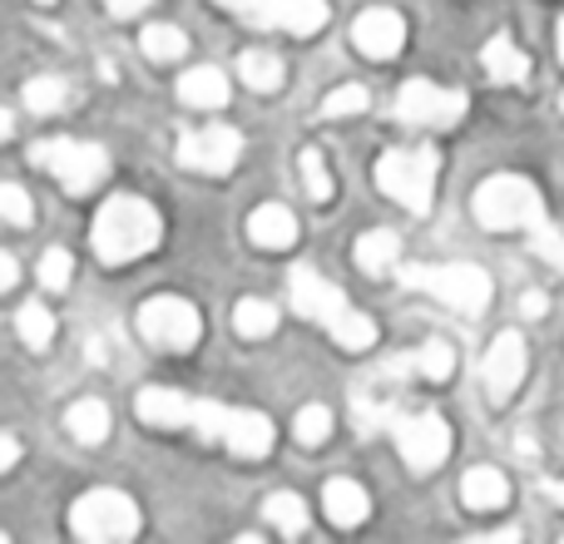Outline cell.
I'll list each match as a JSON object with an SVG mask.
<instances>
[{
  "label": "cell",
  "instance_id": "obj_8",
  "mask_svg": "<svg viewBox=\"0 0 564 544\" xmlns=\"http://www.w3.org/2000/svg\"><path fill=\"white\" fill-rule=\"evenodd\" d=\"M397 115L421 129H446L466 115V95L460 89H436L431 79H406L397 95Z\"/></svg>",
  "mask_w": 564,
  "mask_h": 544
},
{
  "label": "cell",
  "instance_id": "obj_14",
  "mask_svg": "<svg viewBox=\"0 0 564 544\" xmlns=\"http://www.w3.org/2000/svg\"><path fill=\"white\" fill-rule=\"evenodd\" d=\"M327 0H263V6L253 10L258 25L268 30H288V35H317L322 25H327Z\"/></svg>",
  "mask_w": 564,
  "mask_h": 544
},
{
  "label": "cell",
  "instance_id": "obj_10",
  "mask_svg": "<svg viewBox=\"0 0 564 544\" xmlns=\"http://www.w3.org/2000/svg\"><path fill=\"white\" fill-rule=\"evenodd\" d=\"M238 154H243V139L228 124H208L198 134L178 139V164L194 168V174H228L238 164Z\"/></svg>",
  "mask_w": 564,
  "mask_h": 544
},
{
  "label": "cell",
  "instance_id": "obj_35",
  "mask_svg": "<svg viewBox=\"0 0 564 544\" xmlns=\"http://www.w3.org/2000/svg\"><path fill=\"white\" fill-rule=\"evenodd\" d=\"M367 89L361 85H341V89H332L327 99H322V115L327 119H347V115H361V109H367Z\"/></svg>",
  "mask_w": 564,
  "mask_h": 544
},
{
  "label": "cell",
  "instance_id": "obj_44",
  "mask_svg": "<svg viewBox=\"0 0 564 544\" xmlns=\"http://www.w3.org/2000/svg\"><path fill=\"white\" fill-rule=\"evenodd\" d=\"M560 55H564V25H560Z\"/></svg>",
  "mask_w": 564,
  "mask_h": 544
},
{
  "label": "cell",
  "instance_id": "obj_5",
  "mask_svg": "<svg viewBox=\"0 0 564 544\" xmlns=\"http://www.w3.org/2000/svg\"><path fill=\"white\" fill-rule=\"evenodd\" d=\"M69 530L85 544H119L139 535V510L119 490H89L85 500H75L69 510Z\"/></svg>",
  "mask_w": 564,
  "mask_h": 544
},
{
  "label": "cell",
  "instance_id": "obj_23",
  "mask_svg": "<svg viewBox=\"0 0 564 544\" xmlns=\"http://www.w3.org/2000/svg\"><path fill=\"white\" fill-rule=\"evenodd\" d=\"M65 426L79 446H99V440L109 436V406L105 401H75V406L65 411Z\"/></svg>",
  "mask_w": 564,
  "mask_h": 544
},
{
  "label": "cell",
  "instance_id": "obj_29",
  "mask_svg": "<svg viewBox=\"0 0 564 544\" xmlns=\"http://www.w3.org/2000/svg\"><path fill=\"white\" fill-rule=\"evenodd\" d=\"M332 337H337V347H347V351H367L371 341H377V322L361 317V312L351 307L347 317H341L337 327H332Z\"/></svg>",
  "mask_w": 564,
  "mask_h": 544
},
{
  "label": "cell",
  "instance_id": "obj_43",
  "mask_svg": "<svg viewBox=\"0 0 564 544\" xmlns=\"http://www.w3.org/2000/svg\"><path fill=\"white\" fill-rule=\"evenodd\" d=\"M550 500H555V505H564V480H560V486H550Z\"/></svg>",
  "mask_w": 564,
  "mask_h": 544
},
{
  "label": "cell",
  "instance_id": "obj_17",
  "mask_svg": "<svg viewBox=\"0 0 564 544\" xmlns=\"http://www.w3.org/2000/svg\"><path fill=\"white\" fill-rule=\"evenodd\" d=\"M322 505H327V520L341 530H357L361 520L371 515V500L367 490L357 486V480H327V490H322Z\"/></svg>",
  "mask_w": 564,
  "mask_h": 544
},
{
  "label": "cell",
  "instance_id": "obj_41",
  "mask_svg": "<svg viewBox=\"0 0 564 544\" xmlns=\"http://www.w3.org/2000/svg\"><path fill=\"white\" fill-rule=\"evenodd\" d=\"M15 278H20V272H15V258H0V287H15Z\"/></svg>",
  "mask_w": 564,
  "mask_h": 544
},
{
  "label": "cell",
  "instance_id": "obj_20",
  "mask_svg": "<svg viewBox=\"0 0 564 544\" xmlns=\"http://www.w3.org/2000/svg\"><path fill=\"white\" fill-rule=\"evenodd\" d=\"M510 500V480L496 466H476L460 480V505L466 510H500Z\"/></svg>",
  "mask_w": 564,
  "mask_h": 544
},
{
  "label": "cell",
  "instance_id": "obj_11",
  "mask_svg": "<svg viewBox=\"0 0 564 544\" xmlns=\"http://www.w3.org/2000/svg\"><path fill=\"white\" fill-rule=\"evenodd\" d=\"M525 367H530L525 337H520V331H500L486 351V387H490V401H496V406H506V401L520 391Z\"/></svg>",
  "mask_w": 564,
  "mask_h": 544
},
{
  "label": "cell",
  "instance_id": "obj_36",
  "mask_svg": "<svg viewBox=\"0 0 564 544\" xmlns=\"http://www.w3.org/2000/svg\"><path fill=\"white\" fill-rule=\"evenodd\" d=\"M69 268H75V258H69L65 248H50V253L40 258V287L65 292L69 287Z\"/></svg>",
  "mask_w": 564,
  "mask_h": 544
},
{
  "label": "cell",
  "instance_id": "obj_28",
  "mask_svg": "<svg viewBox=\"0 0 564 544\" xmlns=\"http://www.w3.org/2000/svg\"><path fill=\"white\" fill-rule=\"evenodd\" d=\"M268 520H273V530L278 535H288V540H297L302 530H307V505H302L297 496H288V490H282V496H268Z\"/></svg>",
  "mask_w": 564,
  "mask_h": 544
},
{
  "label": "cell",
  "instance_id": "obj_25",
  "mask_svg": "<svg viewBox=\"0 0 564 544\" xmlns=\"http://www.w3.org/2000/svg\"><path fill=\"white\" fill-rule=\"evenodd\" d=\"M238 79H243L248 89H278L282 85V59L268 55V50H248L243 59H238Z\"/></svg>",
  "mask_w": 564,
  "mask_h": 544
},
{
  "label": "cell",
  "instance_id": "obj_37",
  "mask_svg": "<svg viewBox=\"0 0 564 544\" xmlns=\"http://www.w3.org/2000/svg\"><path fill=\"white\" fill-rule=\"evenodd\" d=\"M0 208H6V218L15 228H30V218H35V208H30V198L20 184H0Z\"/></svg>",
  "mask_w": 564,
  "mask_h": 544
},
{
  "label": "cell",
  "instance_id": "obj_9",
  "mask_svg": "<svg viewBox=\"0 0 564 544\" xmlns=\"http://www.w3.org/2000/svg\"><path fill=\"white\" fill-rule=\"evenodd\" d=\"M397 446L416 476H431V470L451 456V426L436 411H421V416H411V421H397Z\"/></svg>",
  "mask_w": 564,
  "mask_h": 544
},
{
  "label": "cell",
  "instance_id": "obj_30",
  "mask_svg": "<svg viewBox=\"0 0 564 544\" xmlns=\"http://www.w3.org/2000/svg\"><path fill=\"white\" fill-rule=\"evenodd\" d=\"M292 436H297V446H322V440L332 436V411L327 406H302L297 421H292Z\"/></svg>",
  "mask_w": 564,
  "mask_h": 544
},
{
  "label": "cell",
  "instance_id": "obj_16",
  "mask_svg": "<svg viewBox=\"0 0 564 544\" xmlns=\"http://www.w3.org/2000/svg\"><path fill=\"white\" fill-rule=\"evenodd\" d=\"M224 446L234 450V456H243V460L268 456V450H273V421H268L263 411H234Z\"/></svg>",
  "mask_w": 564,
  "mask_h": 544
},
{
  "label": "cell",
  "instance_id": "obj_26",
  "mask_svg": "<svg viewBox=\"0 0 564 544\" xmlns=\"http://www.w3.org/2000/svg\"><path fill=\"white\" fill-rule=\"evenodd\" d=\"M139 50H144L149 59H178V55H188V35L178 25H144V35H139Z\"/></svg>",
  "mask_w": 564,
  "mask_h": 544
},
{
  "label": "cell",
  "instance_id": "obj_1",
  "mask_svg": "<svg viewBox=\"0 0 564 544\" xmlns=\"http://www.w3.org/2000/svg\"><path fill=\"white\" fill-rule=\"evenodd\" d=\"M476 218L490 228V233H510V228H525L530 243H535V253L564 272V238L555 233V228H550L545 198H540V188L530 184V178H520V174H496V178H486V184L476 188Z\"/></svg>",
  "mask_w": 564,
  "mask_h": 544
},
{
  "label": "cell",
  "instance_id": "obj_34",
  "mask_svg": "<svg viewBox=\"0 0 564 544\" xmlns=\"http://www.w3.org/2000/svg\"><path fill=\"white\" fill-rule=\"evenodd\" d=\"M65 79H30L25 85V105L35 109V115H55L59 105H65Z\"/></svg>",
  "mask_w": 564,
  "mask_h": 544
},
{
  "label": "cell",
  "instance_id": "obj_22",
  "mask_svg": "<svg viewBox=\"0 0 564 544\" xmlns=\"http://www.w3.org/2000/svg\"><path fill=\"white\" fill-rule=\"evenodd\" d=\"M480 59H486V75L496 79V85H520V79L530 75V59L520 55V50H516V40H506V35H496V40H490V45H486V55H480Z\"/></svg>",
  "mask_w": 564,
  "mask_h": 544
},
{
  "label": "cell",
  "instance_id": "obj_6",
  "mask_svg": "<svg viewBox=\"0 0 564 544\" xmlns=\"http://www.w3.org/2000/svg\"><path fill=\"white\" fill-rule=\"evenodd\" d=\"M30 164L50 168L69 194H89L109 178V154L99 144H79V139H45L30 149Z\"/></svg>",
  "mask_w": 564,
  "mask_h": 544
},
{
  "label": "cell",
  "instance_id": "obj_24",
  "mask_svg": "<svg viewBox=\"0 0 564 544\" xmlns=\"http://www.w3.org/2000/svg\"><path fill=\"white\" fill-rule=\"evenodd\" d=\"M234 331L238 337H268V331H278V307L263 297H243L234 307Z\"/></svg>",
  "mask_w": 564,
  "mask_h": 544
},
{
  "label": "cell",
  "instance_id": "obj_33",
  "mask_svg": "<svg viewBox=\"0 0 564 544\" xmlns=\"http://www.w3.org/2000/svg\"><path fill=\"white\" fill-rule=\"evenodd\" d=\"M416 367H421V377H431V381H446L451 371H456V351H451V341H426V347L416 351Z\"/></svg>",
  "mask_w": 564,
  "mask_h": 544
},
{
  "label": "cell",
  "instance_id": "obj_32",
  "mask_svg": "<svg viewBox=\"0 0 564 544\" xmlns=\"http://www.w3.org/2000/svg\"><path fill=\"white\" fill-rule=\"evenodd\" d=\"M228 421H234V411L228 406H218V401H194V426L188 431H198L204 440H224Z\"/></svg>",
  "mask_w": 564,
  "mask_h": 544
},
{
  "label": "cell",
  "instance_id": "obj_18",
  "mask_svg": "<svg viewBox=\"0 0 564 544\" xmlns=\"http://www.w3.org/2000/svg\"><path fill=\"white\" fill-rule=\"evenodd\" d=\"M248 233H253L258 248H292L297 243V218H292L288 204H263L248 218Z\"/></svg>",
  "mask_w": 564,
  "mask_h": 544
},
{
  "label": "cell",
  "instance_id": "obj_38",
  "mask_svg": "<svg viewBox=\"0 0 564 544\" xmlns=\"http://www.w3.org/2000/svg\"><path fill=\"white\" fill-rule=\"evenodd\" d=\"M15 460H20V440L6 431V436H0V470H10Z\"/></svg>",
  "mask_w": 564,
  "mask_h": 544
},
{
  "label": "cell",
  "instance_id": "obj_2",
  "mask_svg": "<svg viewBox=\"0 0 564 544\" xmlns=\"http://www.w3.org/2000/svg\"><path fill=\"white\" fill-rule=\"evenodd\" d=\"M95 253L105 263H134V258L154 253L159 238H164V218L154 204L134 194H115L105 208L95 214Z\"/></svg>",
  "mask_w": 564,
  "mask_h": 544
},
{
  "label": "cell",
  "instance_id": "obj_7",
  "mask_svg": "<svg viewBox=\"0 0 564 544\" xmlns=\"http://www.w3.org/2000/svg\"><path fill=\"white\" fill-rule=\"evenodd\" d=\"M139 331H144L149 347L188 351L204 337V317H198V307L184 297H149L144 307H139Z\"/></svg>",
  "mask_w": 564,
  "mask_h": 544
},
{
  "label": "cell",
  "instance_id": "obj_19",
  "mask_svg": "<svg viewBox=\"0 0 564 544\" xmlns=\"http://www.w3.org/2000/svg\"><path fill=\"white\" fill-rule=\"evenodd\" d=\"M178 99H184L188 109H224L228 105V75L214 65L188 69V75L178 79Z\"/></svg>",
  "mask_w": 564,
  "mask_h": 544
},
{
  "label": "cell",
  "instance_id": "obj_4",
  "mask_svg": "<svg viewBox=\"0 0 564 544\" xmlns=\"http://www.w3.org/2000/svg\"><path fill=\"white\" fill-rule=\"evenodd\" d=\"M401 282L421 292H436L441 302H451L456 312L466 317H480L496 297L490 287V272L486 268H470V263H446V268H401Z\"/></svg>",
  "mask_w": 564,
  "mask_h": 544
},
{
  "label": "cell",
  "instance_id": "obj_15",
  "mask_svg": "<svg viewBox=\"0 0 564 544\" xmlns=\"http://www.w3.org/2000/svg\"><path fill=\"white\" fill-rule=\"evenodd\" d=\"M134 411H139V421H144V426H154V431L194 426V401L178 396V391H164V387H144V391H139Z\"/></svg>",
  "mask_w": 564,
  "mask_h": 544
},
{
  "label": "cell",
  "instance_id": "obj_31",
  "mask_svg": "<svg viewBox=\"0 0 564 544\" xmlns=\"http://www.w3.org/2000/svg\"><path fill=\"white\" fill-rule=\"evenodd\" d=\"M302 184H307V198L312 204H327L332 198V174H327V159L317 154V149H302Z\"/></svg>",
  "mask_w": 564,
  "mask_h": 544
},
{
  "label": "cell",
  "instance_id": "obj_39",
  "mask_svg": "<svg viewBox=\"0 0 564 544\" xmlns=\"http://www.w3.org/2000/svg\"><path fill=\"white\" fill-rule=\"evenodd\" d=\"M520 312H525V317H545V292H525Z\"/></svg>",
  "mask_w": 564,
  "mask_h": 544
},
{
  "label": "cell",
  "instance_id": "obj_21",
  "mask_svg": "<svg viewBox=\"0 0 564 544\" xmlns=\"http://www.w3.org/2000/svg\"><path fill=\"white\" fill-rule=\"evenodd\" d=\"M401 258V238L391 233V228H371V233L357 238V268L371 272V278H381V272H391Z\"/></svg>",
  "mask_w": 564,
  "mask_h": 544
},
{
  "label": "cell",
  "instance_id": "obj_27",
  "mask_svg": "<svg viewBox=\"0 0 564 544\" xmlns=\"http://www.w3.org/2000/svg\"><path fill=\"white\" fill-rule=\"evenodd\" d=\"M15 331L25 337V347L45 351L50 341H55V317H50V307H40V302H25V307L15 312Z\"/></svg>",
  "mask_w": 564,
  "mask_h": 544
},
{
  "label": "cell",
  "instance_id": "obj_40",
  "mask_svg": "<svg viewBox=\"0 0 564 544\" xmlns=\"http://www.w3.org/2000/svg\"><path fill=\"white\" fill-rule=\"evenodd\" d=\"M109 10H115V15H139V10L149 6V0H105Z\"/></svg>",
  "mask_w": 564,
  "mask_h": 544
},
{
  "label": "cell",
  "instance_id": "obj_12",
  "mask_svg": "<svg viewBox=\"0 0 564 544\" xmlns=\"http://www.w3.org/2000/svg\"><path fill=\"white\" fill-rule=\"evenodd\" d=\"M292 307L307 322H322V327H337L347 317V297L341 287H332L327 278H317V268H292Z\"/></svg>",
  "mask_w": 564,
  "mask_h": 544
},
{
  "label": "cell",
  "instance_id": "obj_3",
  "mask_svg": "<svg viewBox=\"0 0 564 544\" xmlns=\"http://www.w3.org/2000/svg\"><path fill=\"white\" fill-rule=\"evenodd\" d=\"M436 149H391L377 159V188L397 204H406L411 214L431 208V188H436Z\"/></svg>",
  "mask_w": 564,
  "mask_h": 544
},
{
  "label": "cell",
  "instance_id": "obj_13",
  "mask_svg": "<svg viewBox=\"0 0 564 544\" xmlns=\"http://www.w3.org/2000/svg\"><path fill=\"white\" fill-rule=\"evenodd\" d=\"M351 40H357L361 55L391 59V55H401V45H406V20H401L397 10H361L357 25H351Z\"/></svg>",
  "mask_w": 564,
  "mask_h": 544
},
{
  "label": "cell",
  "instance_id": "obj_42",
  "mask_svg": "<svg viewBox=\"0 0 564 544\" xmlns=\"http://www.w3.org/2000/svg\"><path fill=\"white\" fill-rule=\"evenodd\" d=\"M218 6H228V10H243V15H253L263 0H218Z\"/></svg>",
  "mask_w": 564,
  "mask_h": 544
}]
</instances>
